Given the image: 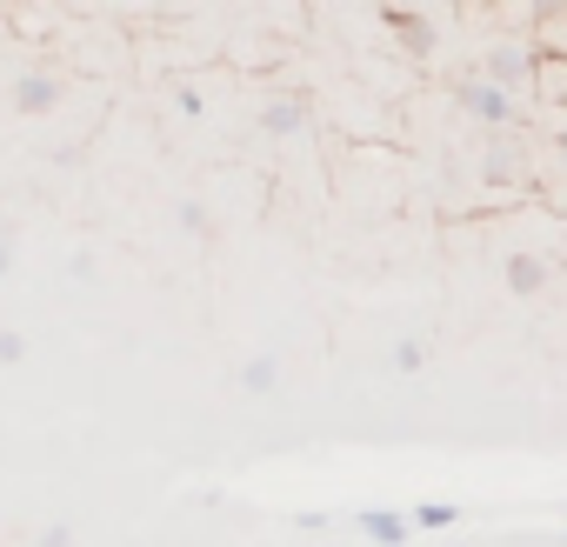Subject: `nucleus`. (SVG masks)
<instances>
[{
  "label": "nucleus",
  "instance_id": "nucleus-3",
  "mask_svg": "<svg viewBox=\"0 0 567 547\" xmlns=\"http://www.w3.org/2000/svg\"><path fill=\"white\" fill-rule=\"evenodd\" d=\"M501 281H507V295H514V301H534V295L547 288V260L520 247V254H507V260H501Z\"/></svg>",
  "mask_w": 567,
  "mask_h": 547
},
{
  "label": "nucleus",
  "instance_id": "nucleus-5",
  "mask_svg": "<svg viewBox=\"0 0 567 547\" xmlns=\"http://www.w3.org/2000/svg\"><path fill=\"white\" fill-rule=\"evenodd\" d=\"M308 127V101L301 94H274L267 107H260V134H274V141H288V134H301Z\"/></svg>",
  "mask_w": 567,
  "mask_h": 547
},
{
  "label": "nucleus",
  "instance_id": "nucleus-1",
  "mask_svg": "<svg viewBox=\"0 0 567 547\" xmlns=\"http://www.w3.org/2000/svg\"><path fill=\"white\" fill-rule=\"evenodd\" d=\"M454 101H461L481 127H514V121H520V101H514V94H501V87H494V81H481V74L454 81Z\"/></svg>",
  "mask_w": 567,
  "mask_h": 547
},
{
  "label": "nucleus",
  "instance_id": "nucleus-9",
  "mask_svg": "<svg viewBox=\"0 0 567 547\" xmlns=\"http://www.w3.org/2000/svg\"><path fill=\"white\" fill-rule=\"evenodd\" d=\"M408 520H414V534H434V527H454L461 507L454 500H421V507H408Z\"/></svg>",
  "mask_w": 567,
  "mask_h": 547
},
{
  "label": "nucleus",
  "instance_id": "nucleus-6",
  "mask_svg": "<svg viewBox=\"0 0 567 547\" xmlns=\"http://www.w3.org/2000/svg\"><path fill=\"white\" fill-rule=\"evenodd\" d=\"M381 28L408 41V54H434V21L427 14H408V8H381Z\"/></svg>",
  "mask_w": 567,
  "mask_h": 547
},
{
  "label": "nucleus",
  "instance_id": "nucleus-2",
  "mask_svg": "<svg viewBox=\"0 0 567 547\" xmlns=\"http://www.w3.org/2000/svg\"><path fill=\"white\" fill-rule=\"evenodd\" d=\"M534 68H540V54H534V48H514V41H507V48H494V54L481 61V81H494L501 94H514L520 81H534Z\"/></svg>",
  "mask_w": 567,
  "mask_h": 547
},
{
  "label": "nucleus",
  "instance_id": "nucleus-11",
  "mask_svg": "<svg viewBox=\"0 0 567 547\" xmlns=\"http://www.w3.org/2000/svg\"><path fill=\"white\" fill-rule=\"evenodd\" d=\"M207 227H214V220H207V207H200V200H181V234L207 240Z\"/></svg>",
  "mask_w": 567,
  "mask_h": 547
},
{
  "label": "nucleus",
  "instance_id": "nucleus-10",
  "mask_svg": "<svg viewBox=\"0 0 567 547\" xmlns=\"http://www.w3.org/2000/svg\"><path fill=\"white\" fill-rule=\"evenodd\" d=\"M421 368H427V341H414V334L394 341V374H421Z\"/></svg>",
  "mask_w": 567,
  "mask_h": 547
},
{
  "label": "nucleus",
  "instance_id": "nucleus-14",
  "mask_svg": "<svg viewBox=\"0 0 567 547\" xmlns=\"http://www.w3.org/2000/svg\"><path fill=\"white\" fill-rule=\"evenodd\" d=\"M14 267V240H0V274H8Z\"/></svg>",
  "mask_w": 567,
  "mask_h": 547
},
{
  "label": "nucleus",
  "instance_id": "nucleus-8",
  "mask_svg": "<svg viewBox=\"0 0 567 547\" xmlns=\"http://www.w3.org/2000/svg\"><path fill=\"white\" fill-rule=\"evenodd\" d=\"M274 388H280V361H274V354L240 361V394H274Z\"/></svg>",
  "mask_w": 567,
  "mask_h": 547
},
{
  "label": "nucleus",
  "instance_id": "nucleus-12",
  "mask_svg": "<svg viewBox=\"0 0 567 547\" xmlns=\"http://www.w3.org/2000/svg\"><path fill=\"white\" fill-rule=\"evenodd\" d=\"M0 361H8V368H14V361H28V334H14V328L0 334Z\"/></svg>",
  "mask_w": 567,
  "mask_h": 547
},
{
  "label": "nucleus",
  "instance_id": "nucleus-15",
  "mask_svg": "<svg viewBox=\"0 0 567 547\" xmlns=\"http://www.w3.org/2000/svg\"><path fill=\"white\" fill-rule=\"evenodd\" d=\"M554 154H560V161H567V127H554Z\"/></svg>",
  "mask_w": 567,
  "mask_h": 547
},
{
  "label": "nucleus",
  "instance_id": "nucleus-7",
  "mask_svg": "<svg viewBox=\"0 0 567 547\" xmlns=\"http://www.w3.org/2000/svg\"><path fill=\"white\" fill-rule=\"evenodd\" d=\"M54 94H61L54 74H21V81H14V107H21V114H48Z\"/></svg>",
  "mask_w": 567,
  "mask_h": 547
},
{
  "label": "nucleus",
  "instance_id": "nucleus-4",
  "mask_svg": "<svg viewBox=\"0 0 567 547\" xmlns=\"http://www.w3.org/2000/svg\"><path fill=\"white\" fill-rule=\"evenodd\" d=\"M354 527H361L374 547H408V540H414V520H408V514H394V507H361V514H354Z\"/></svg>",
  "mask_w": 567,
  "mask_h": 547
},
{
  "label": "nucleus",
  "instance_id": "nucleus-13",
  "mask_svg": "<svg viewBox=\"0 0 567 547\" xmlns=\"http://www.w3.org/2000/svg\"><path fill=\"white\" fill-rule=\"evenodd\" d=\"M34 547H74V527H61V520H54V527H41V540H34Z\"/></svg>",
  "mask_w": 567,
  "mask_h": 547
}]
</instances>
